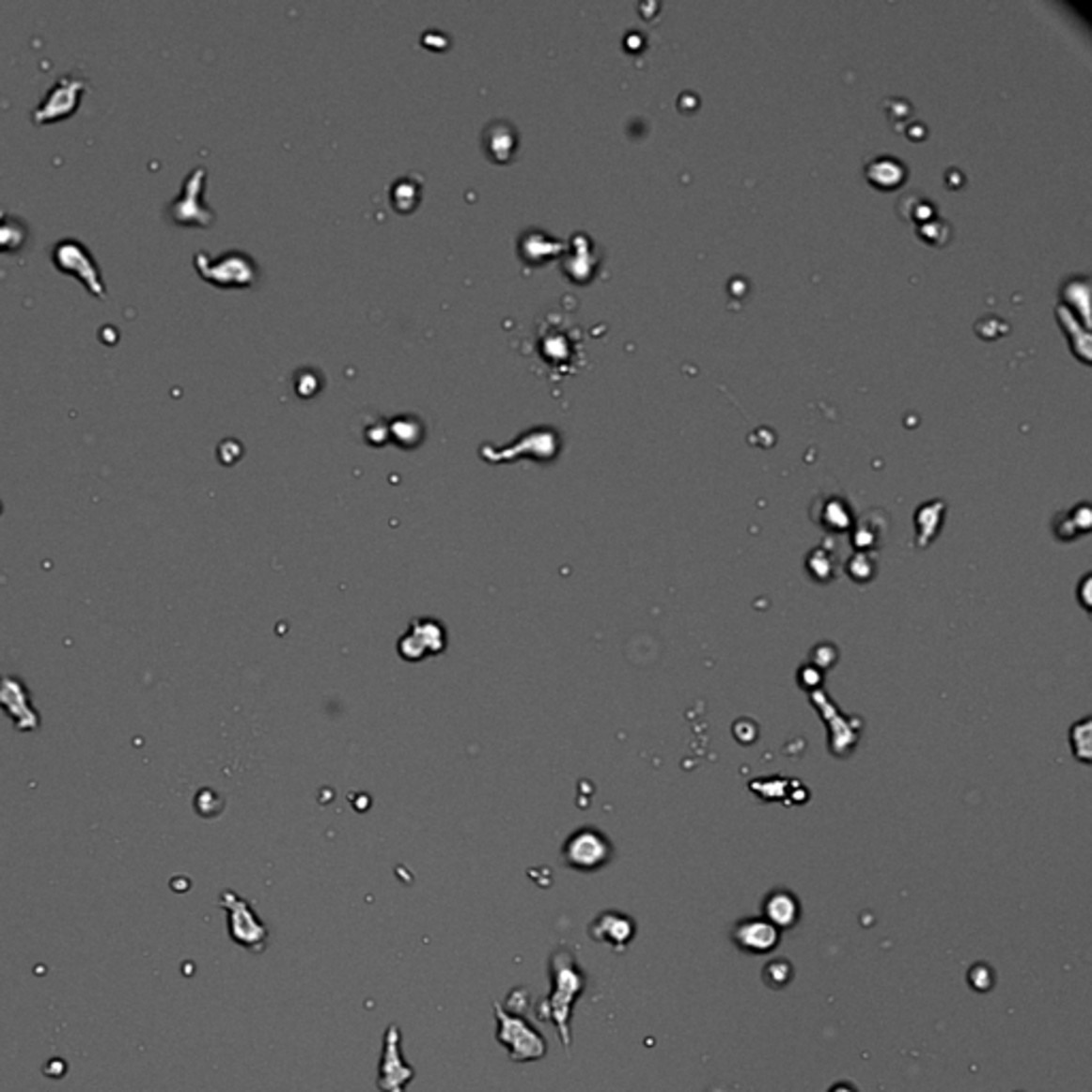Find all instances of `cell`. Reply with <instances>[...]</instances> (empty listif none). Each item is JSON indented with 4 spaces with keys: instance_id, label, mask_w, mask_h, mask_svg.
<instances>
[{
    "instance_id": "7a4b0ae2",
    "label": "cell",
    "mask_w": 1092,
    "mask_h": 1092,
    "mask_svg": "<svg viewBox=\"0 0 1092 1092\" xmlns=\"http://www.w3.org/2000/svg\"><path fill=\"white\" fill-rule=\"evenodd\" d=\"M493 1014L497 1022V1043L506 1048L512 1063H534V1060H542L546 1056L549 1043L532 1020L512 1014L500 1001L493 1003Z\"/></svg>"
},
{
    "instance_id": "8fae6325",
    "label": "cell",
    "mask_w": 1092,
    "mask_h": 1092,
    "mask_svg": "<svg viewBox=\"0 0 1092 1092\" xmlns=\"http://www.w3.org/2000/svg\"><path fill=\"white\" fill-rule=\"evenodd\" d=\"M734 941L745 952L751 954H764L777 947L779 944V930L769 920H742L736 924Z\"/></svg>"
},
{
    "instance_id": "8992f818",
    "label": "cell",
    "mask_w": 1092,
    "mask_h": 1092,
    "mask_svg": "<svg viewBox=\"0 0 1092 1092\" xmlns=\"http://www.w3.org/2000/svg\"><path fill=\"white\" fill-rule=\"evenodd\" d=\"M86 88H88V82H86L84 77H77L73 73L62 75L58 82L52 86L50 92L45 94L41 105L33 112L35 122L47 124L70 117L77 112L79 99H82Z\"/></svg>"
},
{
    "instance_id": "9a60e30c",
    "label": "cell",
    "mask_w": 1092,
    "mask_h": 1092,
    "mask_svg": "<svg viewBox=\"0 0 1092 1092\" xmlns=\"http://www.w3.org/2000/svg\"><path fill=\"white\" fill-rule=\"evenodd\" d=\"M0 512H3V506H0Z\"/></svg>"
},
{
    "instance_id": "7c38bea8",
    "label": "cell",
    "mask_w": 1092,
    "mask_h": 1092,
    "mask_svg": "<svg viewBox=\"0 0 1092 1092\" xmlns=\"http://www.w3.org/2000/svg\"><path fill=\"white\" fill-rule=\"evenodd\" d=\"M764 913H766V920H769L772 926H794L798 920V913H801V907H798V900L791 892L786 890H777L769 894V898H766L764 903Z\"/></svg>"
},
{
    "instance_id": "52a82bcc",
    "label": "cell",
    "mask_w": 1092,
    "mask_h": 1092,
    "mask_svg": "<svg viewBox=\"0 0 1092 1092\" xmlns=\"http://www.w3.org/2000/svg\"><path fill=\"white\" fill-rule=\"evenodd\" d=\"M0 709L13 719L22 732H33L41 724L39 713L30 704V692L23 680L15 675L0 677Z\"/></svg>"
},
{
    "instance_id": "ba28073f",
    "label": "cell",
    "mask_w": 1092,
    "mask_h": 1092,
    "mask_svg": "<svg viewBox=\"0 0 1092 1092\" xmlns=\"http://www.w3.org/2000/svg\"><path fill=\"white\" fill-rule=\"evenodd\" d=\"M203 178H205V171L195 169L186 178L184 190H181L179 199L169 203L167 213L176 225H210V220L213 218L211 211H208V208H203V205L199 203Z\"/></svg>"
},
{
    "instance_id": "4fadbf2b",
    "label": "cell",
    "mask_w": 1092,
    "mask_h": 1092,
    "mask_svg": "<svg viewBox=\"0 0 1092 1092\" xmlns=\"http://www.w3.org/2000/svg\"><path fill=\"white\" fill-rule=\"evenodd\" d=\"M28 240V226L23 225V220L20 218H13V216H5L3 211H0V252H11V250H20L23 243Z\"/></svg>"
},
{
    "instance_id": "6da1fadb",
    "label": "cell",
    "mask_w": 1092,
    "mask_h": 1092,
    "mask_svg": "<svg viewBox=\"0 0 1092 1092\" xmlns=\"http://www.w3.org/2000/svg\"><path fill=\"white\" fill-rule=\"evenodd\" d=\"M549 979L551 992L546 999L536 1003V1018L555 1026L561 1046L569 1050V1046H572L574 1005L583 996L585 988H587V975L579 967L574 954L566 947H559L549 959Z\"/></svg>"
},
{
    "instance_id": "3957f363",
    "label": "cell",
    "mask_w": 1092,
    "mask_h": 1092,
    "mask_svg": "<svg viewBox=\"0 0 1092 1092\" xmlns=\"http://www.w3.org/2000/svg\"><path fill=\"white\" fill-rule=\"evenodd\" d=\"M52 263L56 265L58 272L67 273V275H75V278L82 282L94 297H101V299L107 297V289H105V282H102V275H101L97 260L92 258L90 250L86 248L82 242L75 240V237H67V240H60L58 243H54Z\"/></svg>"
},
{
    "instance_id": "30bf717a",
    "label": "cell",
    "mask_w": 1092,
    "mask_h": 1092,
    "mask_svg": "<svg viewBox=\"0 0 1092 1092\" xmlns=\"http://www.w3.org/2000/svg\"><path fill=\"white\" fill-rule=\"evenodd\" d=\"M634 932H636L634 920L616 912H606L602 915H598L589 926V935L593 941L611 945L616 952H623V949L628 947L630 941L634 939Z\"/></svg>"
},
{
    "instance_id": "5bb4252c",
    "label": "cell",
    "mask_w": 1092,
    "mask_h": 1092,
    "mask_svg": "<svg viewBox=\"0 0 1092 1092\" xmlns=\"http://www.w3.org/2000/svg\"><path fill=\"white\" fill-rule=\"evenodd\" d=\"M1090 719H1082V722L1073 724V730H1071V742H1073V754L1078 756L1082 762H1088L1090 757Z\"/></svg>"
},
{
    "instance_id": "9c48e42d",
    "label": "cell",
    "mask_w": 1092,
    "mask_h": 1092,
    "mask_svg": "<svg viewBox=\"0 0 1092 1092\" xmlns=\"http://www.w3.org/2000/svg\"><path fill=\"white\" fill-rule=\"evenodd\" d=\"M611 858V845L602 835L585 830L574 838H569L566 848V860L569 866L579 870H596L606 865Z\"/></svg>"
},
{
    "instance_id": "5b68a950",
    "label": "cell",
    "mask_w": 1092,
    "mask_h": 1092,
    "mask_svg": "<svg viewBox=\"0 0 1092 1092\" xmlns=\"http://www.w3.org/2000/svg\"><path fill=\"white\" fill-rule=\"evenodd\" d=\"M220 905L228 912V935L237 945L260 954L267 947V926L258 920L252 907L233 892L220 897Z\"/></svg>"
},
{
    "instance_id": "277c9868",
    "label": "cell",
    "mask_w": 1092,
    "mask_h": 1092,
    "mask_svg": "<svg viewBox=\"0 0 1092 1092\" xmlns=\"http://www.w3.org/2000/svg\"><path fill=\"white\" fill-rule=\"evenodd\" d=\"M401 1039L399 1026L395 1022L389 1024L382 1037V1054L378 1065L376 1086L380 1092H406L408 1084L416 1078L414 1067L403 1058Z\"/></svg>"
}]
</instances>
